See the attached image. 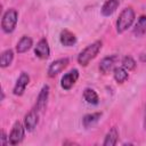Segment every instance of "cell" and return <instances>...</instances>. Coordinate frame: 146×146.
I'll return each instance as SVG.
<instances>
[{
  "label": "cell",
  "mask_w": 146,
  "mask_h": 146,
  "mask_svg": "<svg viewBox=\"0 0 146 146\" xmlns=\"http://www.w3.org/2000/svg\"><path fill=\"white\" fill-rule=\"evenodd\" d=\"M102 48V41H95L94 43L89 44L84 48L78 56V62L82 66H87L91 59H94Z\"/></svg>",
  "instance_id": "obj_1"
},
{
  "label": "cell",
  "mask_w": 146,
  "mask_h": 146,
  "mask_svg": "<svg viewBox=\"0 0 146 146\" xmlns=\"http://www.w3.org/2000/svg\"><path fill=\"white\" fill-rule=\"evenodd\" d=\"M133 19H135V11L132 8L128 7V8H124L119 18H117V22H116V30L119 33H122L124 32L128 27L131 26V24L133 23Z\"/></svg>",
  "instance_id": "obj_2"
},
{
  "label": "cell",
  "mask_w": 146,
  "mask_h": 146,
  "mask_svg": "<svg viewBox=\"0 0 146 146\" xmlns=\"http://www.w3.org/2000/svg\"><path fill=\"white\" fill-rule=\"evenodd\" d=\"M17 17H18V13L15 9H8L1 19V27L3 30V32L6 33H11L17 24Z\"/></svg>",
  "instance_id": "obj_3"
},
{
  "label": "cell",
  "mask_w": 146,
  "mask_h": 146,
  "mask_svg": "<svg viewBox=\"0 0 146 146\" xmlns=\"http://www.w3.org/2000/svg\"><path fill=\"white\" fill-rule=\"evenodd\" d=\"M23 138H24V127L19 121H17V122H15V124L11 129V132L8 137L9 144L17 145L23 140Z\"/></svg>",
  "instance_id": "obj_4"
},
{
  "label": "cell",
  "mask_w": 146,
  "mask_h": 146,
  "mask_svg": "<svg viewBox=\"0 0 146 146\" xmlns=\"http://www.w3.org/2000/svg\"><path fill=\"white\" fill-rule=\"evenodd\" d=\"M68 65V58H60V59H57L55 62H52L48 68V75L50 78H54L56 76L58 73H60L64 68H66V66Z\"/></svg>",
  "instance_id": "obj_5"
},
{
  "label": "cell",
  "mask_w": 146,
  "mask_h": 146,
  "mask_svg": "<svg viewBox=\"0 0 146 146\" xmlns=\"http://www.w3.org/2000/svg\"><path fill=\"white\" fill-rule=\"evenodd\" d=\"M78 78H79V71H78V70L74 68V70L70 71V72L66 73V74L62 78V80H60V86H62V88L65 89V90H70V89L74 86V83L76 82Z\"/></svg>",
  "instance_id": "obj_6"
},
{
  "label": "cell",
  "mask_w": 146,
  "mask_h": 146,
  "mask_svg": "<svg viewBox=\"0 0 146 146\" xmlns=\"http://www.w3.org/2000/svg\"><path fill=\"white\" fill-rule=\"evenodd\" d=\"M29 82H30L29 74L25 73V72H22L19 78H18V80H17V82H16V84H15V87H14V94L16 96H22L24 94L25 88L29 84Z\"/></svg>",
  "instance_id": "obj_7"
},
{
  "label": "cell",
  "mask_w": 146,
  "mask_h": 146,
  "mask_svg": "<svg viewBox=\"0 0 146 146\" xmlns=\"http://www.w3.org/2000/svg\"><path fill=\"white\" fill-rule=\"evenodd\" d=\"M34 52L35 55L41 58V59H47L50 55V49H49V46H48V42L46 39H41L38 43H36V47L34 49Z\"/></svg>",
  "instance_id": "obj_8"
},
{
  "label": "cell",
  "mask_w": 146,
  "mask_h": 146,
  "mask_svg": "<svg viewBox=\"0 0 146 146\" xmlns=\"http://www.w3.org/2000/svg\"><path fill=\"white\" fill-rule=\"evenodd\" d=\"M115 63H116V56H108V57H105L100 64H99V71L103 73V74H107L110 73L112 70H114L115 67Z\"/></svg>",
  "instance_id": "obj_9"
},
{
  "label": "cell",
  "mask_w": 146,
  "mask_h": 146,
  "mask_svg": "<svg viewBox=\"0 0 146 146\" xmlns=\"http://www.w3.org/2000/svg\"><path fill=\"white\" fill-rule=\"evenodd\" d=\"M24 123H25V129L27 131H32L36 127V124H38V113H36V110H32L31 112H29L25 115Z\"/></svg>",
  "instance_id": "obj_10"
},
{
  "label": "cell",
  "mask_w": 146,
  "mask_h": 146,
  "mask_svg": "<svg viewBox=\"0 0 146 146\" xmlns=\"http://www.w3.org/2000/svg\"><path fill=\"white\" fill-rule=\"evenodd\" d=\"M48 95H49V87L48 86H43L38 99H36V111H43L46 105H47V99H48Z\"/></svg>",
  "instance_id": "obj_11"
},
{
  "label": "cell",
  "mask_w": 146,
  "mask_h": 146,
  "mask_svg": "<svg viewBox=\"0 0 146 146\" xmlns=\"http://www.w3.org/2000/svg\"><path fill=\"white\" fill-rule=\"evenodd\" d=\"M59 39H60V43H62L63 46H66V47H71V46H73V44L76 42L75 35H74L72 32H70L68 30L62 31Z\"/></svg>",
  "instance_id": "obj_12"
},
{
  "label": "cell",
  "mask_w": 146,
  "mask_h": 146,
  "mask_svg": "<svg viewBox=\"0 0 146 146\" xmlns=\"http://www.w3.org/2000/svg\"><path fill=\"white\" fill-rule=\"evenodd\" d=\"M119 5H120V1H119V0H107V1L103 5V7H102V14H103L104 16H110V15H112V14L117 9Z\"/></svg>",
  "instance_id": "obj_13"
},
{
  "label": "cell",
  "mask_w": 146,
  "mask_h": 146,
  "mask_svg": "<svg viewBox=\"0 0 146 146\" xmlns=\"http://www.w3.org/2000/svg\"><path fill=\"white\" fill-rule=\"evenodd\" d=\"M31 47H32V39L30 36H23L18 41V43L16 46V50L18 54H23V52L27 51Z\"/></svg>",
  "instance_id": "obj_14"
},
{
  "label": "cell",
  "mask_w": 146,
  "mask_h": 146,
  "mask_svg": "<svg viewBox=\"0 0 146 146\" xmlns=\"http://www.w3.org/2000/svg\"><path fill=\"white\" fill-rule=\"evenodd\" d=\"M117 137H119V132H117L116 128L114 127L107 132V135L105 137V140L103 143L104 146H113V145H115L117 143Z\"/></svg>",
  "instance_id": "obj_15"
},
{
  "label": "cell",
  "mask_w": 146,
  "mask_h": 146,
  "mask_svg": "<svg viewBox=\"0 0 146 146\" xmlns=\"http://www.w3.org/2000/svg\"><path fill=\"white\" fill-rule=\"evenodd\" d=\"M133 33L137 36H141L143 34L146 33V16H140L135 25Z\"/></svg>",
  "instance_id": "obj_16"
},
{
  "label": "cell",
  "mask_w": 146,
  "mask_h": 146,
  "mask_svg": "<svg viewBox=\"0 0 146 146\" xmlns=\"http://www.w3.org/2000/svg\"><path fill=\"white\" fill-rule=\"evenodd\" d=\"M83 97H84V99L87 100V103L92 104V105H97L98 102H99V98H98L97 92H96L94 89H90V88H87V89L84 90Z\"/></svg>",
  "instance_id": "obj_17"
},
{
  "label": "cell",
  "mask_w": 146,
  "mask_h": 146,
  "mask_svg": "<svg viewBox=\"0 0 146 146\" xmlns=\"http://www.w3.org/2000/svg\"><path fill=\"white\" fill-rule=\"evenodd\" d=\"M13 58H14V52L11 49H8V50H5L2 54H1V57H0V66L1 67H7L11 64L13 62Z\"/></svg>",
  "instance_id": "obj_18"
},
{
  "label": "cell",
  "mask_w": 146,
  "mask_h": 146,
  "mask_svg": "<svg viewBox=\"0 0 146 146\" xmlns=\"http://www.w3.org/2000/svg\"><path fill=\"white\" fill-rule=\"evenodd\" d=\"M102 116V113H92V114H88L83 117V125L86 128H89V127H92L95 123H97L99 121Z\"/></svg>",
  "instance_id": "obj_19"
},
{
  "label": "cell",
  "mask_w": 146,
  "mask_h": 146,
  "mask_svg": "<svg viewBox=\"0 0 146 146\" xmlns=\"http://www.w3.org/2000/svg\"><path fill=\"white\" fill-rule=\"evenodd\" d=\"M114 79L119 83H123L128 79V71L124 67H115L114 68Z\"/></svg>",
  "instance_id": "obj_20"
},
{
  "label": "cell",
  "mask_w": 146,
  "mask_h": 146,
  "mask_svg": "<svg viewBox=\"0 0 146 146\" xmlns=\"http://www.w3.org/2000/svg\"><path fill=\"white\" fill-rule=\"evenodd\" d=\"M122 66L127 70V71H131L136 67V62L132 57L130 56H125L123 59H122Z\"/></svg>",
  "instance_id": "obj_21"
},
{
  "label": "cell",
  "mask_w": 146,
  "mask_h": 146,
  "mask_svg": "<svg viewBox=\"0 0 146 146\" xmlns=\"http://www.w3.org/2000/svg\"><path fill=\"white\" fill-rule=\"evenodd\" d=\"M6 138H7L6 133H5V131H2V132H1V144H2V145H6V144H7V143H6Z\"/></svg>",
  "instance_id": "obj_22"
}]
</instances>
